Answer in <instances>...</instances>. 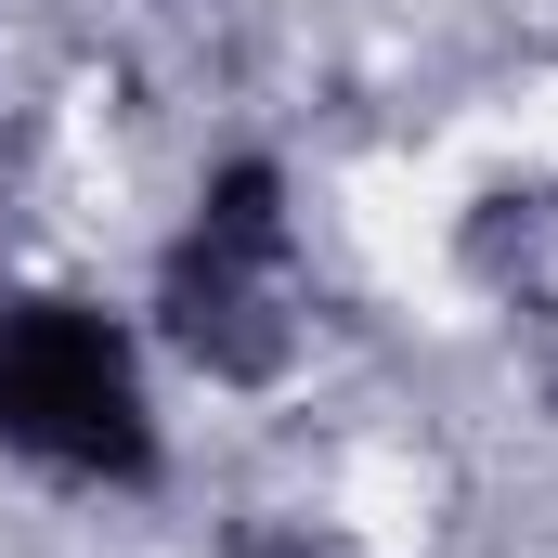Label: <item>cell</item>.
<instances>
[{"label": "cell", "mask_w": 558, "mask_h": 558, "mask_svg": "<svg viewBox=\"0 0 558 558\" xmlns=\"http://www.w3.org/2000/svg\"><path fill=\"white\" fill-rule=\"evenodd\" d=\"M143 338L169 364H195L208 390H286L299 377V351H312V312H299V182H286L274 143L208 156L195 208L169 221V247L143 274Z\"/></svg>", "instance_id": "7a4b0ae2"}, {"label": "cell", "mask_w": 558, "mask_h": 558, "mask_svg": "<svg viewBox=\"0 0 558 558\" xmlns=\"http://www.w3.org/2000/svg\"><path fill=\"white\" fill-rule=\"evenodd\" d=\"M0 468L65 494H156L169 481V403L143 312L92 286H0Z\"/></svg>", "instance_id": "6da1fadb"}, {"label": "cell", "mask_w": 558, "mask_h": 558, "mask_svg": "<svg viewBox=\"0 0 558 558\" xmlns=\"http://www.w3.org/2000/svg\"><path fill=\"white\" fill-rule=\"evenodd\" d=\"M221 558H351L338 533H312V520H274V507H247L234 533H221Z\"/></svg>", "instance_id": "3957f363"}]
</instances>
